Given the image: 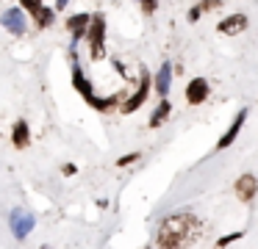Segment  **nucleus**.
<instances>
[{
	"mask_svg": "<svg viewBox=\"0 0 258 249\" xmlns=\"http://www.w3.org/2000/svg\"><path fill=\"white\" fill-rule=\"evenodd\" d=\"M197 235V219L191 213H175L158 230V243L161 246H180V243H189Z\"/></svg>",
	"mask_w": 258,
	"mask_h": 249,
	"instance_id": "1",
	"label": "nucleus"
},
{
	"mask_svg": "<svg viewBox=\"0 0 258 249\" xmlns=\"http://www.w3.org/2000/svg\"><path fill=\"white\" fill-rule=\"evenodd\" d=\"M9 221H12V232L17 238H25L31 230H34V224H36L34 213H28V210H12Z\"/></svg>",
	"mask_w": 258,
	"mask_h": 249,
	"instance_id": "2",
	"label": "nucleus"
},
{
	"mask_svg": "<svg viewBox=\"0 0 258 249\" xmlns=\"http://www.w3.org/2000/svg\"><path fill=\"white\" fill-rule=\"evenodd\" d=\"M89 39H92V58H103V31H106V22L103 17H89Z\"/></svg>",
	"mask_w": 258,
	"mask_h": 249,
	"instance_id": "3",
	"label": "nucleus"
},
{
	"mask_svg": "<svg viewBox=\"0 0 258 249\" xmlns=\"http://www.w3.org/2000/svg\"><path fill=\"white\" fill-rule=\"evenodd\" d=\"M258 191V180L252 175H241L239 180H236V197L241 199V202H250L252 197H255Z\"/></svg>",
	"mask_w": 258,
	"mask_h": 249,
	"instance_id": "4",
	"label": "nucleus"
},
{
	"mask_svg": "<svg viewBox=\"0 0 258 249\" xmlns=\"http://www.w3.org/2000/svg\"><path fill=\"white\" fill-rule=\"evenodd\" d=\"M3 25H6L12 33H25V14L20 9L3 11Z\"/></svg>",
	"mask_w": 258,
	"mask_h": 249,
	"instance_id": "5",
	"label": "nucleus"
},
{
	"mask_svg": "<svg viewBox=\"0 0 258 249\" xmlns=\"http://www.w3.org/2000/svg\"><path fill=\"white\" fill-rule=\"evenodd\" d=\"M206 94H208V83L203 80V77L191 80V83H189V89H186V100H189L191 105H200L203 100H206Z\"/></svg>",
	"mask_w": 258,
	"mask_h": 249,
	"instance_id": "6",
	"label": "nucleus"
},
{
	"mask_svg": "<svg viewBox=\"0 0 258 249\" xmlns=\"http://www.w3.org/2000/svg\"><path fill=\"white\" fill-rule=\"evenodd\" d=\"M244 28H247V17L244 14H233V17H228V20L219 22V33H228V36L241 33Z\"/></svg>",
	"mask_w": 258,
	"mask_h": 249,
	"instance_id": "7",
	"label": "nucleus"
},
{
	"mask_svg": "<svg viewBox=\"0 0 258 249\" xmlns=\"http://www.w3.org/2000/svg\"><path fill=\"white\" fill-rule=\"evenodd\" d=\"M142 75H145V77H142V83H139V92H136L134 97H131L128 103L122 105V111H125V114H131V111H136L142 103H145V97H147V72L142 69Z\"/></svg>",
	"mask_w": 258,
	"mask_h": 249,
	"instance_id": "8",
	"label": "nucleus"
},
{
	"mask_svg": "<svg viewBox=\"0 0 258 249\" xmlns=\"http://www.w3.org/2000/svg\"><path fill=\"white\" fill-rule=\"evenodd\" d=\"M244 119H247V111H239V114H236V119H233V125H230V130L225 133L222 138H219V144H217L219 149H225V147H228V144L233 141L236 136H239V130H241V122H244Z\"/></svg>",
	"mask_w": 258,
	"mask_h": 249,
	"instance_id": "9",
	"label": "nucleus"
},
{
	"mask_svg": "<svg viewBox=\"0 0 258 249\" xmlns=\"http://www.w3.org/2000/svg\"><path fill=\"white\" fill-rule=\"evenodd\" d=\"M73 83H75V89H78V92L86 97V103H92V97H95V94H92V86H89V80L84 77V72L78 69V64H73Z\"/></svg>",
	"mask_w": 258,
	"mask_h": 249,
	"instance_id": "10",
	"label": "nucleus"
},
{
	"mask_svg": "<svg viewBox=\"0 0 258 249\" xmlns=\"http://www.w3.org/2000/svg\"><path fill=\"white\" fill-rule=\"evenodd\" d=\"M169 80H172V66L161 64V69H158V75H156V89H158L161 97H167V94H169Z\"/></svg>",
	"mask_w": 258,
	"mask_h": 249,
	"instance_id": "11",
	"label": "nucleus"
},
{
	"mask_svg": "<svg viewBox=\"0 0 258 249\" xmlns=\"http://www.w3.org/2000/svg\"><path fill=\"white\" fill-rule=\"evenodd\" d=\"M86 25H89V17H86V14H75V17H70V22H67L73 39H81V36H84V33H86Z\"/></svg>",
	"mask_w": 258,
	"mask_h": 249,
	"instance_id": "12",
	"label": "nucleus"
},
{
	"mask_svg": "<svg viewBox=\"0 0 258 249\" xmlns=\"http://www.w3.org/2000/svg\"><path fill=\"white\" fill-rule=\"evenodd\" d=\"M14 144H17V147H25V144H28V125H25V122H17V125H14Z\"/></svg>",
	"mask_w": 258,
	"mask_h": 249,
	"instance_id": "13",
	"label": "nucleus"
},
{
	"mask_svg": "<svg viewBox=\"0 0 258 249\" xmlns=\"http://www.w3.org/2000/svg\"><path fill=\"white\" fill-rule=\"evenodd\" d=\"M167 114H169V103H167V100H164V103H161V105H158V108H156V114H153L150 125H153V127H158V125H161L164 119H167Z\"/></svg>",
	"mask_w": 258,
	"mask_h": 249,
	"instance_id": "14",
	"label": "nucleus"
},
{
	"mask_svg": "<svg viewBox=\"0 0 258 249\" xmlns=\"http://www.w3.org/2000/svg\"><path fill=\"white\" fill-rule=\"evenodd\" d=\"M34 17H36V22H39V25H42V28H45V25H47V22H50V20H53V11H47V9H45V6H36V9H34Z\"/></svg>",
	"mask_w": 258,
	"mask_h": 249,
	"instance_id": "15",
	"label": "nucleus"
},
{
	"mask_svg": "<svg viewBox=\"0 0 258 249\" xmlns=\"http://www.w3.org/2000/svg\"><path fill=\"white\" fill-rule=\"evenodd\" d=\"M20 3H23L25 9H28V11H34L36 6H42V0H20Z\"/></svg>",
	"mask_w": 258,
	"mask_h": 249,
	"instance_id": "16",
	"label": "nucleus"
},
{
	"mask_svg": "<svg viewBox=\"0 0 258 249\" xmlns=\"http://www.w3.org/2000/svg\"><path fill=\"white\" fill-rule=\"evenodd\" d=\"M239 235H241V232H233V235H225V238H219V241H217V243H219V246H225V243H230V241H236V238H239Z\"/></svg>",
	"mask_w": 258,
	"mask_h": 249,
	"instance_id": "17",
	"label": "nucleus"
},
{
	"mask_svg": "<svg viewBox=\"0 0 258 249\" xmlns=\"http://www.w3.org/2000/svg\"><path fill=\"white\" fill-rule=\"evenodd\" d=\"M136 158H139V155H125V158L117 160V166H125V163H131V160H136Z\"/></svg>",
	"mask_w": 258,
	"mask_h": 249,
	"instance_id": "18",
	"label": "nucleus"
},
{
	"mask_svg": "<svg viewBox=\"0 0 258 249\" xmlns=\"http://www.w3.org/2000/svg\"><path fill=\"white\" fill-rule=\"evenodd\" d=\"M145 11L150 14V11H156V0H145Z\"/></svg>",
	"mask_w": 258,
	"mask_h": 249,
	"instance_id": "19",
	"label": "nucleus"
},
{
	"mask_svg": "<svg viewBox=\"0 0 258 249\" xmlns=\"http://www.w3.org/2000/svg\"><path fill=\"white\" fill-rule=\"evenodd\" d=\"M67 3H70V0H56V9H64Z\"/></svg>",
	"mask_w": 258,
	"mask_h": 249,
	"instance_id": "20",
	"label": "nucleus"
}]
</instances>
